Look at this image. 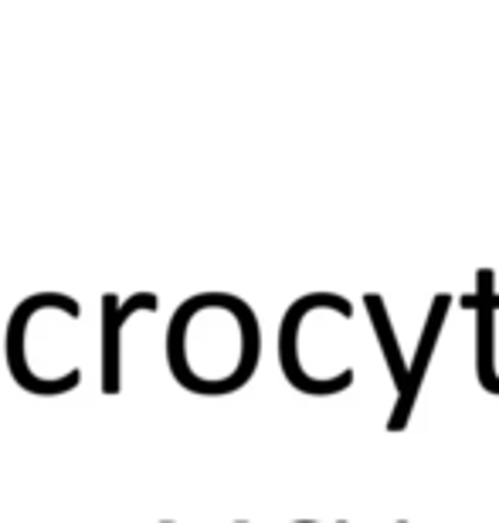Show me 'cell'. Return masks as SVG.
I'll list each match as a JSON object with an SVG mask.
<instances>
[{
    "label": "cell",
    "instance_id": "cell-1",
    "mask_svg": "<svg viewBox=\"0 0 499 523\" xmlns=\"http://www.w3.org/2000/svg\"><path fill=\"white\" fill-rule=\"evenodd\" d=\"M262 330L245 299L201 293L177 306L167 330V367L184 391L201 398L242 391L258 371Z\"/></svg>",
    "mask_w": 499,
    "mask_h": 523
},
{
    "label": "cell",
    "instance_id": "cell-2",
    "mask_svg": "<svg viewBox=\"0 0 499 523\" xmlns=\"http://www.w3.org/2000/svg\"><path fill=\"white\" fill-rule=\"evenodd\" d=\"M462 306L476 313V377L483 391L499 398V371H496V313L499 293L493 286V269L476 272V293L462 296Z\"/></svg>",
    "mask_w": 499,
    "mask_h": 523
},
{
    "label": "cell",
    "instance_id": "cell-3",
    "mask_svg": "<svg viewBox=\"0 0 499 523\" xmlns=\"http://www.w3.org/2000/svg\"><path fill=\"white\" fill-rule=\"evenodd\" d=\"M140 310H160V296L157 293H136L129 299H119L113 293L102 296V394H119L123 388V374H119V337L123 327L129 323V316Z\"/></svg>",
    "mask_w": 499,
    "mask_h": 523
},
{
    "label": "cell",
    "instance_id": "cell-4",
    "mask_svg": "<svg viewBox=\"0 0 499 523\" xmlns=\"http://www.w3.org/2000/svg\"><path fill=\"white\" fill-rule=\"evenodd\" d=\"M452 310V296L449 293H435L432 296V310L425 316V330L418 337V350H415V360L408 364V398L401 405H394L391 418H387V432L398 435L408 428V418L411 411L418 405V394H421V384H425V374H428V364H432V354L438 347V337H442V327H445V316Z\"/></svg>",
    "mask_w": 499,
    "mask_h": 523
},
{
    "label": "cell",
    "instance_id": "cell-5",
    "mask_svg": "<svg viewBox=\"0 0 499 523\" xmlns=\"http://www.w3.org/2000/svg\"><path fill=\"white\" fill-rule=\"evenodd\" d=\"M364 306H367V316H371V323H374L377 347H381V354H384L387 374H391L394 388H398V405H401V401L408 398V364H404V357H401V344H398V333H394L391 313H387L384 299L377 293H367Z\"/></svg>",
    "mask_w": 499,
    "mask_h": 523
},
{
    "label": "cell",
    "instance_id": "cell-6",
    "mask_svg": "<svg viewBox=\"0 0 499 523\" xmlns=\"http://www.w3.org/2000/svg\"><path fill=\"white\" fill-rule=\"evenodd\" d=\"M398 523H408V520H398Z\"/></svg>",
    "mask_w": 499,
    "mask_h": 523
},
{
    "label": "cell",
    "instance_id": "cell-7",
    "mask_svg": "<svg viewBox=\"0 0 499 523\" xmlns=\"http://www.w3.org/2000/svg\"><path fill=\"white\" fill-rule=\"evenodd\" d=\"M340 523H347V520H340Z\"/></svg>",
    "mask_w": 499,
    "mask_h": 523
},
{
    "label": "cell",
    "instance_id": "cell-8",
    "mask_svg": "<svg viewBox=\"0 0 499 523\" xmlns=\"http://www.w3.org/2000/svg\"><path fill=\"white\" fill-rule=\"evenodd\" d=\"M242 523H245V520H242Z\"/></svg>",
    "mask_w": 499,
    "mask_h": 523
}]
</instances>
